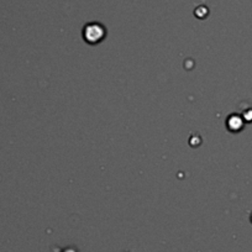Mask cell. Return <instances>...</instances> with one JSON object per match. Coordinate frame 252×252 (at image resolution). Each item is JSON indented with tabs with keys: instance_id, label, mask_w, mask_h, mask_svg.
<instances>
[{
	"instance_id": "6da1fadb",
	"label": "cell",
	"mask_w": 252,
	"mask_h": 252,
	"mask_svg": "<svg viewBox=\"0 0 252 252\" xmlns=\"http://www.w3.org/2000/svg\"><path fill=\"white\" fill-rule=\"evenodd\" d=\"M105 36V29L104 26L99 25V23H89L84 27L83 30V37L88 44H99V42L104 40Z\"/></svg>"
}]
</instances>
